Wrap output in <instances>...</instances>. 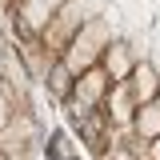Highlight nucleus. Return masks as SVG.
<instances>
[{
    "mask_svg": "<svg viewBox=\"0 0 160 160\" xmlns=\"http://www.w3.org/2000/svg\"><path fill=\"white\" fill-rule=\"evenodd\" d=\"M112 40H120V36L112 32V24H108L104 16L84 20V24H80V32L68 40V48H64V56H60V60L68 64V72H72V76H80V72H88V68H96V64H100L104 48H108Z\"/></svg>",
    "mask_w": 160,
    "mask_h": 160,
    "instance_id": "obj_1",
    "label": "nucleus"
},
{
    "mask_svg": "<svg viewBox=\"0 0 160 160\" xmlns=\"http://www.w3.org/2000/svg\"><path fill=\"white\" fill-rule=\"evenodd\" d=\"M72 116V128H76V140L92 152V156H108V140H112V120L104 108H88V112H68Z\"/></svg>",
    "mask_w": 160,
    "mask_h": 160,
    "instance_id": "obj_2",
    "label": "nucleus"
},
{
    "mask_svg": "<svg viewBox=\"0 0 160 160\" xmlns=\"http://www.w3.org/2000/svg\"><path fill=\"white\" fill-rule=\"evenodd\" d=\"M108 88H112V80L104 76V68H88V72H80L76 84H72V96H68V112H88V108H104V96H108Z\"/></svg>",
    "mask_w": 160,
    "mask_h": 160,
    "instance_id": "obj_3",
    "label": "nucleus"
},
{
    "mask_svg": "<svg viewBox=\"0 0 160 160\" xmlns=\"http://www.w3.org/2000/svg\"><path fill=\"white\" fill-rule=\"evenodd\" d=\"M136 64H140V60H136V52H132V44H128L124 36H120V40H112V44L104 48V56H100V68H104V76L112 80V84H120V80H128Z\"/></svg>",
    "mask_w": 160,
    "mask_h": 160,
    "instance_id": "obj_4",
    "label": "nucleus"
},
{
    "mask_svg": "<svg viewBox=\"0 0 160 160\" xmlns=\"http://www.w3.org/2000/svg\"><path fill=\"white\" fill-rule=\"evenodd\" d=\"M124 84H128V92H132V104H152V100H156V88H160V72L156 68H152V64H148V60H140L136 68H132V76L124 80Z\"/></svg>",
    "mask_w": 160,
    "mask_h": 160,
    "instance_id": "obj_5",
    "label": "nucleus"
},
{
    "mask_svg": "<svg viewBox=\"0 0 160 160\" xmlns=\"http://www.w3.org/2000/svg\"><path fill=\"white\" fill-rule=\"evenodd\" d=\"M44 84H48V96H52V100L68 104V96H72V84H76V76L68 72V64H64V60H52V64H48V72H44Z\"/></svg>",
    "mask_w": 160,
    "mask_h": 160,
    "instance_id": "obj_6",
    "label": "nucleus"
},
{
    "mask_svg": "<svg viewBox=\"0 0 160 160\" xmlns=\"http://www.w3.org/2000/svg\"><path fill=\"white\" fill-rule=\"evenodd\" d=\"M132 132H136L140 140H156L160 136V104L152 100V104H140L136 112H132V124H128Z\"/></svg>",
    "mask_w": 160,
    "mask_h": 160,
    "instance_id": "obj_7",
    "label": "nucleus"
},
{
    "mask_svg": "<svg viewBox=\"0 0 160 160\" xmlns=\"http://www.w3.org/2000/svg\"><path fill=\"white\" fill-rule=\"evenodd\" d=\"M8 120H12V116H8V96H4V88H0V128H4Z\"/></svg>",
    "mask_w": 160,
    "mask_h": 160,
    "instance_id": "obj_8",
    "label": "nucleus"
},
{
    "mask_svg": "<svg viewBox=\"0 0 160 160\" xmlns=\"http://www.w3.org/2000/svg\"><path fill=\"white\" fill-rule=\"evenodd\" d=\"M148 160H160V136L148 140Z\"/></svg>",
    "mask_w": 160,
    "mask_h": 160,
    "instance_id": "obj_9",
    "label": "nucleus"
},
{
    "mask_svg": "<svg viewBox=\"0 0 160 160\" xmlns=\"http://www.w3.org/2000/svg\"><path fill=\"white\" fill-rule=\"evenodd\" d=\"M156 104H160V88H156Z\"/></svg>",
    "mask_w": 160,
    "mask_h": 160,
    "instance_id": "obj_10",
    "label": "nucleus"
}]
</instances>
